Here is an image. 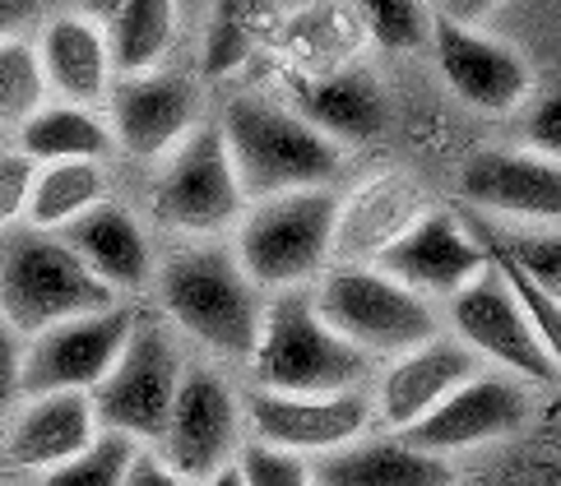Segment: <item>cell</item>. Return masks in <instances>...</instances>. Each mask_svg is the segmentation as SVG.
<instances>
[{"label":"cell","mask_w":561,"mask_h":486,"mask_svg":"<svg viewBox=\"0 0 561 486\" xmlns=\"http://www.w3.org/2000/svg\"><path fill=\"white\" fill-rule=\"evenodd\" d=\"M265 301L228 241H168L145 306L186 343L191 357L237 375L260 338Z\"/></svg>","instance_id":"obj_1"},{"label":"cell","mask_w":561,"mask_h":486,"mask_svg":"<svg viewBox=\"0 0 561 486\" xmlns=\"http://www.w3.org/2000/svg\"><path fill=\"white\" fill-rule=\"evenodd\" d=\"M214 126L247 205L293 190H334L348 167V153L334 139L320 135L293 103L260 89L228 97Z\"/></svg>","instance_id":"obj_2"},{"label":"cell","mask_w":561,"mask_h":486,"mask_svg":"<svg viewBox=\"0 0 561 486\" xmlns=\"http://www.w3.org/2000/svg\"><path fill=\"white\" fill-rule=\"evenodd\" d=\"M376 375V361L348 348L316 315L311 292H278L265 301L260 338L242 367L247 390L265 394H357Z\"/></svg>","instance_id":"obj_3"},{"label":"cell","mask_w":561,"mask_h":486,"mask_svg":"<svg viewBox=\"0 0 561 486\" xmlns=\"http://www.w3.org/2000/svg\"><path fill=\"white\" fill-rule=\"evenodd\" d=\"M334 209H339V186L255 199L237 218L228 246L242 274L265 297L311 292L334 265Z\"/></svg>","instance_id":"obj_4"},{"label":"cell","mask_w":561,"mask_h":486,"mask_svg":"<svg viewBox=\"0 0 561 486\" xmlns=\"http://www.w3.org/2000/svg\"><path fill=\"white\" fill-rule=\"evenodd\" d=\"M149 232H163L168 241H228L237 218L247 213L242 186L232 176L228 149L218 139V126L205 120L163 162L149 167L145 209Z\"/></svg>","instance_id":"obj_5"},{"label":"cell","mask_w":561,"mask_h":486,"mask_svg":"<svg viewBox=\"0 0 561 486\" xmlns=\"http://www.w3.org/2000/svg\"><path fill=\"white\" fill-rule=\"evenodd\" d=\"M116 306V297L75 259L56 232L10 228L0 232V320L19 338H33L75 315Z\"/></svg>","instance_id":"obj_6"},{"label":"cell","mask_w":561,"mask_h":486,"mask_svg":"<svg viewBox=\"0 0 561 486\" xmlns=\"http://www.w3.org/2000/svg\"><path fill=\"white\" fill-rule=\"evenodd\" d=\"M186 367H191L186 343L149 306H139L122 357L112 361L103 384L89 394L98 431L122 436L139 444V450H153V440L163 436V421L172 413V398L182 390Z\"/></svg>","instance_id":"obj_7"},{"label":"cell","mask_w":561,"mask_h":486,"mask_svg":"<svg viewBox=\"0 0 561 486\" xmlns=\"http://www.w3.org/2000/svg\"><path fill=\"white\" fill-rule=\"evenodd\" d=\"M311 306L330 329L376 367L440 334V311L399 288L376 265H330L311 288Z\"/></svg>","instance_id":"obj_8"},{"label":"cell","mask_w":561,"mask_h":486,"mask_svg":"<svg viewBox=\"0 0 561 486\" xmlns=\"http://www.w3.org/2000/svg\"><path fill=\"white\" fill-rule=\"evenodd\" d=\"M242 444H247L242 380L214 367V361L191 357L182 390H176L172 413L163 421V436L153 440V454L186 482H205L232 468Z\"/></svg>","instance_id":"obj_9"},{"label":"cell","mask_w":561,"mask_h":486,"mask_svg":"<svg viewBox=\"0 0 561 486\" xmlns=\"http://www.w3.org/2000/svg\"><path fill=\"white\" fill-rule=\"evenodd\" d=\"M440 329H446L459 348H469L483 371L511 375L529 390H548L557 384V352L548 348L529 315L515 306L506 282L488 265L465 292H455L440 306Z\"/></svg>","instance_id":"obj_10"},{"label":"cell","mask_w":561,"mask_h":486,"mask_svg":"<svg viewBox=\"0 0 561 486\" xmlns=\"http://www.w3.org/2000/svg\"><path fill=\"white\" fill-rule=\"evenodd\" d=\"M103 120L112 135V153L135 162V167H153L163 162L182 139L205 126V93L199 79L186 70H153L135 79H112Z\"/></svg>","instance_id":"obj_11"},{"label":"cell","mask_w":561,"mask_h":486,"mask_svg":"<svg viewBox=\"0 0 561 486\" xmlns=\"http://www.w3.org/2000/svg\"><path fill=\"white\" fill-rule=\"evenodd\" d=\"M432 60L446 89L469 112L501 120L515 116L534 97V66L511 37L492 33L488 24H459V19L436 10L432 28Z\"/></svg>","instance_id":"obj_12"},{"label":"cell","mask_w":561,"mask_h":486,"mask_svg":"<svg viewBox=\"0 0 561 486\" xmlns=\"http://www.w3.org/2000/svg\"><path fill=\"white\" fill-rule=\"evenodd\" d=\"M139 306L116 301L107 311L75 315L66 324L33 334L24 343V367H19V390L24 398L33 394H93L103 375L112 371V361L122 357L130 324Z\"/></svg>","instance_id":"obj_13"},{"label":"cell","mask_w":561,"mask_h":486,"mask_svg":"<svg viewBox=\"0 0 561 486\" xmlns=\"http://www.w3.org/2000/svg\"><path fill=\"white\" fill-rule=\"evenodd\" d=\"M242 417H247V440L270 444L297 459H325L344 444L363 440L376 431L371 421V403L367 390L357 394H265V390H247L242 384Z\"/></svg>","instance_id":"obj_14"},{"label":"cell","mask_w":561,"mask_h":486,"mask_svg":"<svg viewBox=\"0 0 561 486\" xmlns=\"http://www.w3.org/2000/svg\"><path fill=\"white\" fill-rule=\"evenodd\" d=\"M376 269L440 311L455 292H465L469 282L488 269V255L478 246V232L465 218V209L436 199V205L376 259Z\"/></svg>","instance_id":"obj_15"},{"label":"cell","mask_w":561,"mask_h":486,"mask_svg":"<svg viewBox=\"0 0 561 486\" xmlns=\"http://www.w3.org/2000/svg\"><path fill=\"white\" fill-rule=\"evenodd\" d=\"M529 417H534L529 384L496 375V371H478L473 380L459 384L440 408H432L423 421H417L413 431H404V440L436 454V459L455 463V454L488 450V444L511 440Z\"/></svg>","instance_id":"obj_16"},{"label":"cell","mask_w":561,"mask_h":486,"mask_svg":"<svg viewBox=\"0 0 561 486\" xmlns=\"http://www.w3.org/2000/svg\"><path fill=\"white\" fill-rule=\"evenodd\" d=\"M478 371H483L478 357L469 348H459L446 329L427 343H417L409 352L380 361L371 384H367L376 431H390V436L413 431L417 421H423L432 408H440V403H446L465 380H473Z\"/></svg>","instance_id":"obj_17"},{"label":"cell","mask_w":561,"mask_h":486,"mask_svg":"<svg viewBox=\"0 0 561 486\" xmlns=\"http://www.w3.org/2000/svg\"><path fill=\"white\" fill-rule=\"evenodd\" d=\"M459 209L488 222H543L557 228L561 167L525 149H478L459 167Z\"/></svg>","instance_id":"obj_18"},{"label":"cell","mask_w":561,"mask_h":486,"mask_svg":"<svg viewBox=\"0 0 561 486\" xmlns=\"http://www.w3.org/2000/svg\"><path fill=\"white\" fill-rule=\"evenodd\" d=\"M432 205L436 195L404 167L371 172L353 190H339L334 265H376Z\"/></svg>","instance_id":"obj_19"},{"label":"cell","mask_w":561,"mask_h":486,"mask_svg":"<svg viewBox=\"0 0 561 486\" xmlns=\"http://www.w3.org/2000/svg\"><path fill=\"white\" fill-rule=\"evenodd\" d=\"M98 440V417L89 394H33L19 398L0 421V477L37 482L84 454Z\"/></svg>","instance_id":"obj_20"},{"label":"cell","mask_w":561,"mask_h":486,"mask_svg":"<svg viewBox=\"0 0 561 486\" xmlns=\"http://www.w3.org/2000/svg\"><path fill=\"white\" fill-rule=\"evenodd\" d=\"M56 236L66 241L79 265L103 282L116 301L145 306L153 269H158V241L145 228V218L135 213V205L112 195L107 205H98L93 213L70 222Z\"/></svg>","instance_id":"obj_21"},{"label":"cell","mask_w":561,"mask_h":486,"mask_svg":"<svg viewBox=\"0 0 561 486\" xmlns=\"http://www.w3.org/2000/svg\"><path fill=\"white\" fill-rule=\"evenodd\" d=\"M33 56L47 84V103L103 112L112 89V56L93 10H51L33 24Z\"/></svg>","instance_id":"obj_22"},{"label":"cell","mask_w":561,"mask_h":486,"mask_svg":"<svg viewBox=\"0 0 561 486\" xmlns=\"http://www.w3.org/2000/svg\"><path fill=\"white\" fill-rule=\"evenodd\" d=\"M311 482L316 486H455L459 473L450 459L417 450L404 436L367 431L363 440L316 459Z\"/></svg>","instance_id":"obj_23"},{"label":"cell","mask_w":561,"mask_h":486,"mask_svg":"<svg viewBox=\"0 0 561 486\" xmlns=\"http://www.w3.org/2000/svg\"><path fill=\"white\" fill-rule=\"evenodd\" d=\"M293 107L302 112L325 139H334L344 153L376 139L390 120L386 93H380V84L363 66H339L330 74H316L311 84L297 93Z\"/></svg>","instance_id":"obj_24"},{"label":"cell","mask_w":561,"mask_h":486,"mask_svg":"<svg viewBox=\"0 0 561 486\" xmlns=\"http://www.w3.org/2000/svg\"><path fill=\"white\" fill-rule=\"evenodd\" d=\"M93 14L103 24V43H107L116 79L168 70L186 33V14L168 5V0H126V5L93 10Z\"/></svg>","instance_id":"obj_25"},{"label":"cell","mask_w":561,"mask_h":486,"mask_svg":"<svg viewBox=\"0 0 561 486\" xmlns=\"http://www.w3.org/2000/svg\"><path fill=\"white\" fill-rule=\"evenodd\" d=\"M10 149L24 153L33 167H51V162H107L112 167V158H116L103 112L66 107V103L37 107L10 135Z\"/></svg>","instance_id":"obj_26"},{"label":"cell","mask_w":561,"mask_h":486,"mask_svg":"<svg viewBox=\"0 0 561 486\" xmlns=\"http://www.w3.org/2000/svg\"><path fill=\"white\" fill-rule=\"evenodd\" d=\"M112 186L116 181L107 162H51V167H37L24 228L61 232L84 213H93L98 205H107Z\"/></svg>","instance_id":"obj_27"},{"label":"cell","mask_w":561,"mask_h":486,"mask_svg":"<svg viewBox=\"0 0 561 486\" xmlns=\"http://www.w3.org/2000/svg\"><path fill=\"white\" fill-rule=\"evenodd\" d=\"M37 107H47V84L33 56V37H5L0 43V144H10V135Z\"/></svg>","instance_id":"obj_28"},{"label":"cell","mask_w":561,"mask_h":486,"mask_svg":"<svg viewBox=\"0 0 561 486\" xmlns=\"http://www.w3.org/2000/svg\"><path fill=\"white\" fill-rule=\"evenodd\" d=\"M357 28L363 43L390 56H417L432 47V28H436V10L427 5H404V0H376V5L357 10Z\"/></svg>","instance_id":"obj_29"},{"label":"cell","mask_w":561,"mask_h":486,"mask_svg":"<svg viewBox=\"0 0 561 486\" xmlns=\"http://www.w3.org/2000/svg\"><path fill=\"white\" fill-rule=\"evenodd\" d=\"M135 454H139V444L98 431V440L89 444L84 454H75L70 463L51 468L47 477H37L33 486H122Z\"/></svg>","instance_id":"obj_30"},{"label":"cell","mask_w":561,"mask_h":486,"mask_svg":"<svg viewBox=\"0 0 561 486\" xmlns=\"http://www.w3.org/2000/svg\"><path fill=\"white\" fill-rule=\"evenodd\" d=\"M232 468L242 477V486H316L307 459L270 450V444H255V440L242 444V454H237Z\"/></svg>","instance_id":"obj_31"},{"label":"cell","mask_w":561,"mask_h":486,"mask_svg":"<svg viewBox=\"0 0 561 486\" xmlns=\"http://www.w3.org/2000/svg\"><path fill=\"white\" fill-rule=\"evenodd\" d=\"M515 116H519V144L515 149L557 162V149H561V103H557V89H538Z\"/></svg>","instance_id":"obj_32"},{"label":"cell","mask_w":561,"mask_h":486,"mask_svg":"<svg viewBox=\"0 0 561 486\" xmlns=\"http://www.w3.org/2000/svg\"><path fill=\"white\" fill-rule=\"evenodd\" d=\"M33 176H37V167L24 153L0 144V232H10V228L24 222L28 195H33Z\"/></svg>","instance_id":"obj_33"},{"label":"cell","mask_w":561,"mask_h":486,"mask_svg":"<svg viewBox=\"0 0 561 486\" xmlns=\"http://www.w3.org/2000/svg\"><path fill=\"white\" fill-rule=\"evenodd\" d=\"M19 367H24V338L0 320V421H5L14 413V403L24 398V390H19Z\"/></svg>","instance_id":"obj_34"},{"label":"cell","mask_w":561,"mask_h":486,"mask_svg":"<svg viewBox=\"0 0 561 486\" xmlns=\"http://www.w3.org/2000/svg\"><path fill=\"white\" fill-rule=\"evenodd\" d=\"M122 486H195V482H186L182 473H172L153 450H139V454L130 459V468H126V482H122Z\"/></svg>","instance_id":"obj_35"},{"label":"cell","mask_w":561,"mask_h":486,"mask_svg":"<svg viewBox=\"0 0 561 486\" xmlns=\"http://www.w3.org/2000/svg\"><path fill=\"white\" fill-rule=\"evenodd\" d=\"M37 14H43V10L24 5V0H0V43H5V37H24V33H33Z\"/></svg>","instance_id":"obj_36"},{"label":"cell","mask_w":561,"mask_h":486,"mask_svg":"<svg viewBox=\"0 0 561 486\" xmlns=\"http://www.w3.org/2000/svg\"><path fill=\"white\" fill-rule=\"evenodd\" d=\"M195 486H242V477H237V468H224V473H214V477L195 482Z\"/></svg>","instance_id":"obj_37"},{"label":"cell","mask_w":561,"mask_h":486,"mask_svg":"<svg viewBox=\"0 0 561 486\" xmlns=\"http://www.w3.org/2000/svg\"><path fill=\"white\" fill-rule=\"evenodd\" d=\"M0 486H33V482H10V477H0Z\"/></svg>","instance_id":"obj_38"}]
</instances>
